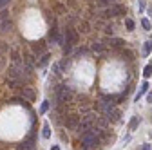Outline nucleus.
Returning a JSON list of instances; mask_svg holds the SVG:
<instances>
[{"label":"nucleus","instance_id":"nucleus-1","mask_svg":"<svg viewBox=\"0 0 152 150\" xmlns=\"http://www.w3.org/2000/svg\"><path fill=\"white\" fill-rule=\"evenodd\" d=\"M98 143H100L98 136L94 134L91 128L89 130H83V134H82V145H83V148H94Z\"/></svg>","mask_w":152,"mask_h":150},{"label":"nucleus","instance_id":"nucleus-2","mask_svg":"<svg viewBox=\"0 0 152 150\" xmlns=\"http://www.w3.org/2000/svg\"><path fill=\"white\" fill-rule=\"evenodd\" d=\"M71 96H72V90L69 87H65V85H58V87H56V101L65 103V101L71 100Z\"/></svg>","mask_w":152,"mask_h":150},{"label":"nucleus","instance_id":"nucleus-3","mask_svg":"<svg viewBox=\"0 0 152 150\" xmlns=\"http://www.w3.org/2000/svg\"><path fill=\"white\" fill-rule=\"evenodd\" d=\"M98 108H100V112L107 118L109 116V112L114 108V101H112V98H103V100H100L98 101Z\"/></svg>","mask_w":152,"mask_h":150},{"label":"nucleus","instance_id":"nucleus-4","mask_svg":"<svg viewBox=\"0 0 152 150\" xmlns=\"http://www.w3.org/2000/svg\"><path fill=\"white\" fill-rule=\"evenodd\" d=\"M123 13H125V6H110V7L105 11L107 16H120V15H123Z\"/></svg>","mask_w":152,"mask_h":150},{"label":"nucleus","instance_id":"nucleus-5","mask_svg":"<svg viewBox=\"0 0 152 150\" xmlns=\"http://www.w3.org/2000/svg\"><path fill=\"white\" fill-rule=\"evenodd\" d=\"M92 123H94V116L89 114V116H85V118L80 121V127H78V128H82V130H89V128H92Z\"/></svg>","mask_w":152,"mask_h":150},{"label":"nucleus","instance_id":"nucleus-6","mask_svg":"<svg viewBox=\"0 0 152 150\" xmlns=\"http://www.w3.org/2000/svg\"><path fill=\"white\" fill-rule=\"evenodd\" d=\"M65 125H67V128H71V130L78 128V127H80V119H78V116H69V118L65 119Z\"/></svg>","mask_w":152,"mask_h":150},{"label":"nucleus","instance_id":"nucleus-7","mask_svg":"<svg viewBox=\"0 0 152 150\" xmlns=\"http://www.w3.org/2000/svg\"><path fill=\"white\" fill-rule=\"evenodd\" d=\"M22 98L26 100V101H34V92L29 89V87H22Z\"/></svg>","mask_w":152,"mask_h":150},{"label":"nucleus","instance_id":"nucleus-8","mask_svg":"<svg viewBox=\"0 0 152 150\" xmlns=\"http://www.w3.org/2000/svg\"><path fill=\"white\" fill-rule=\"evenodd\" d=\"M33 52H34L36 56H42V54L45 52V47H44V42H38V44H34V45H33Z\"/></svg>","mask_w":152,"mask_h":150},{"label":"nucleus","instance_id":"nucleus-9","mask_svg":"<svg viewBox=\"0 0 152 150\" xmlns=\"http://www.w3.org/2000/svg\"><path fill=\"white\" fill-rule=\"evenodd\" d=\"M148 87H150V85H148V82H143V83H141V87H140V92L136 94V101H140L141 94H145V92L148 90Z\"/></svg>","mask_w":152,"mask_h":150},{"label":"nucleus","instance_id":"nucleus-10","mask_svg":"<svg viewBox=\"0 0 152 150\" xmlns=\"http://www.w3.org/2000/svg\"><path fill=\"white\" fill-rule=\"evenodd\" d=\"M150 51H152V40H150V42H145V45H143V54L148 56Z\"/></svg>","mask_w":152,"mask_h":150},{"label":"nucleus","instance_id":"nucleus-11","mask_svg":"<svg viewBox=\"0 0 152 150\" xmlns=\"http://www.w3.org/2000/svg\"><path fill=\"white\" fill-rule=\"evenodd\" d=\"M42 136L45 138V139H49V136H51V128H49V125L45 123L44 125V128H42Z\"/></svg>","mask_w":152,"mask_h":150},{"label":"nucleus","instance_id":"nucleus-12","mask_svg":"<svg viewBox=\"0 0 152 150\" xmlns=\"http://www.w3.org/2000/svg\"><path fill=\"white\" fill-rule=\"evenodd\" d=\"M143 76H145V78H150V76H152V63H148V65L143 69Z\"/></svg>","mask_w":152,"mask_h":150},{"label":"nucleus","instance_id":"nucleus-13","mask_svg":"<svg viewBox=\"0 0 152 150\" xmlns=\"http://www.w3.org/2000/svg\"><path fill=\"white\" fill-rule=\"evenodd\" d=\"M34 146L31 145V143H27V141H24L22 145H18V150H33Z\"/></svg>","mask_w":152,"mask_h":150},{"label":"nucleus","instance_id":"nucleus-14","mask_svg":"<svg viewBox=\"0 0 152 150\" xmlns=\"http://www.w3.org/2000/svg\"><path fill=\"white\" fill-rule=\"evenodd\" d=\"M138 123H140V118H132V119H130V125H129L130 130H134V128L138 127Z\"/></svg>","mask_w":152,"mask_h":150},{"label":"nucleus","instance_id":"nucleus-15","mask_svg":"<svg viewBox=\"0 0 152 150\" xmlns=\"http://www.w3.org/2000/svg\"><path fill=\"white\" fill-rule=\"evenodd\" d=\"M125 25H127V29H129V31H132V29H134V20L127 18V20H125Z\"/></svg>","mask_w":152,"mask_h":150},{"label":"nucleus","instance_id":"nucleus-16","mask_svg":"<svg viewBox=\"0 0 152 150\" xmlns=\"http://www.w3.org/2000/svg\"><path fill=\"white\" fill-rule=\"evenodd\" d=\"M47 108H49V101H44V103H42V107H40V114H45Z\"/></svg>","mask_w":152,"mask_h":150},{"label":"nucleus","instance_id":"nucleus-17","mask_svg":"<svg viewBox=\"0 0 152 150\" xmlns=\"http://www.w3.org/2000/svg\"><path fill=\"white\" fill-rule=\"evenodd\" d=\"M141 25H143L147 31H150V29H152V25H150V22L147 20V18H143V20H141Z\"/></svg>","mask_w":152,"mask_h":150},{"label":"nucleus","instance_id":"nucleus-18","mask_svg":"<svg viewBox=\"0 0 152 150\" xmlns=\"http://www.w3.org/2000/svg\"><path fill=\"white\" fill-rule=\"evenodd\" d=\"M98 4H102V6H114V0H98Z\"/></svg>","mask_w":152,"mask_h":150},{"label":"nucleus","instance_id":"nucleus-19","mask_svg":"<svg viewBox=\"0 0 152 150\" xmlns=\"http://www.w3.org/2000/svg\"><path fill=\"white\" fill-rule=\"evenodd\" d=\"M92 51H98V52H102V51H103V47H102L100 44H94V45H92Z\"/></svg>","mask_w":152,"mask_h":150},{"label":"nucleus","instance_id":"nucleus-20","mask_svg":"<svg viewBox=\"0 0 152 150\" xmlns=\"http://www.w3.org/2000/svg\"><path fill=\"white\" fill-rule=\"evenodd\" d=\"M9 2H11V0H0V9H2V7H6Z\"/></svg>","mask_w":152,"mask_h":150},{"label":"nucleus","instance_id":"nucleus-21","mask_svg":"<svg viewBox=\"0 0 152 150\" xmlns=\"http://www.w3.org/2000/svg\"><path fill=\"white\" fill-rule=\"evenodd\" d=\"M47 58H49V56H47V54H44V56H42V62H40V65H45V63H47Z\"/></svg>","mask_w":152,"mask_h":150},{"label":"nucleus","instance_id":"nucleus-22","mask_svg":"<svg viewBox=\"0 0 152 150\" xmlns=\"http://www.w3.org/2000/svg\"><path fill=\"white\" fill-rule=\"evenodd\" d=\"M140 9H141V11L145 9V0H140Z\"/></svg>","mask_w":152,"mask_h":150},{"label":"nucleus","instance_id":"nucleus-23","mask_svg":"<svg viewBox=\"0 0 152 150\" xmlns=\"http://www.w3.org/2000/svg\"><path fill=\"white\" fill-rule=\"evenodd\" d=\"M147 100H148V101L152 103V92H148V96H147Z\"/></svg>","mask_w":152,"mask_h":150},{"label":"nucleus","instance_id":"nucleus-24","mask_svg":"<svg viewBox=\"0 0 152 150\" xmlns=\"http://www.w3.org/2000/svg\"><path fill=\"white\" fill-rule=\"evenodd\" d=\"M141 150H150V145H143V148Z\"/></svg>","mask_w":152,"mask_h":150},{"label":"nucleus","instance_id":"nucleus-25","mask_svg":"<svg viewBox=\"0 0 152 150\" xmlns=\"http://www.w3.org/2000/svg\"><path fill=\"white\" fill-rule=\"evenodd\" d=\"M51 150H60V146H56V145H54V146H53Z\"/></svg>","mask_w":152,"mask_h":150},{"label":"nucleus","instance_id":"nucleus-26","mask_svg":"<svg viewBox=\"0 0 152 150\" xmlns=\"http://www.w3.org/2000/svg\"><path fill=\"white\" fill-rule=\"evenodd\" d=\"M83 150H89V148H83Z\"/></svg>","mask_w":152,"mask_h":150}]
</instances>
